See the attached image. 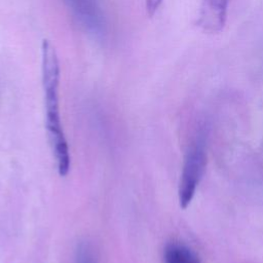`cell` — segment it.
Here are the masks:
<instances>
[{"label": "cell", "mask_w": 263, "mask_h": 263, "mask_svg": "<svg viewBox=\"0 0 263 263\" xmlns=\"http://www.w3.org/2000/svg\"><path fill=\"white\" fill-rule=\"evenodd\" d=\"M41 72L42 86L45 102V121L48 138L58 172L61 176H66L70 168V153L68 144L63 132L60 105H59V84H60V63L52 43L44 39L41 44Z\"/></svg>", "instance_id": "1"}, {"label": "cell", "mask_w": 263, "mask_h": 263, "mask_svg": "<svg viewBox=\"0 0 263 263\" xmlns=\"http://www.w3.org/2000/svg\"><path fill=\"white\" fill-rule=\"evenodd\" d=\"M206 164L204 143L197 140L186 153L181 181L179 186V200L182 209H186L192 200L196 187L202 177Z\"/></svg>", "instance_id": "2"}, {"label": "cell", "mask_w": 263, "mask_h": 263, "mask_svg": "<svg viewBox=\"0 0 263 263\" xmlns=\"http://www.w3.org/2000/svg\"><path fill=\"white\" fill-rule=\"evenodd\" d=\"M65 2L85 31L95 36L104 34V15L95 0H65Z\"/></svg>", "instance_id": "3"}, {"label": "cell", "mask_w": 263, "mask_h": 263, "mask_svg": "<svg viewBox=\"0 0 263 263\" xmlns=\"http://www.w3.org/2000/svg\"><path fill=\"white\" fill-rule=\"evenodd\" d=\"M229 0H201L198 25L208 33H219L227 18Z\"/></svg>", "instance_id": "4"}, {"label": "cell", "mask_w": 263, "mask_h": 263, "mask_svg": "<svg viewBox=\"0 0 263 263\" xmlns=\"http://www.w3.org/2000/svg\"><path fill=\"white\" fill-rule=\"evenodd\" d=\"M164 263H200L196 254L186 245L172 241L168 242L163 252Z\"/></svg>", "instance_id": "5"}, {"label": "cell", "mask_w": 263, "mask_h": 263, "mask_svg": "<svg viewBox=\"0 0 263 263\" xmlns=\"http://www.w3.org/2000/svg\"><path fill=\"white\" fill-rule=\"evenodd\" d=\"M161 2L162 0H146V10L150 17H152L156 13Z\"/></svg>", "instance_id": "6"}]
</instances>
